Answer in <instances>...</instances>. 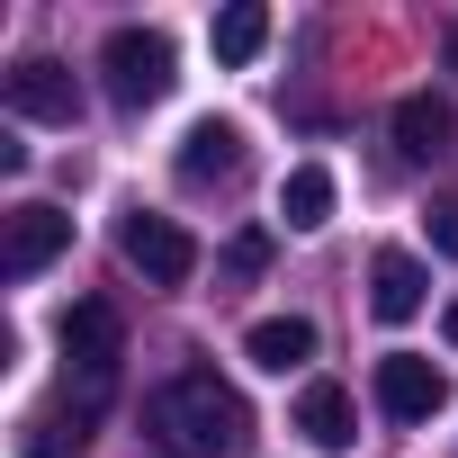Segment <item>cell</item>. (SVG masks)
Masks as SVG:
<instances>
[{
	"label": "cell",
	"mask_w": 458,
	"mask_h": 458,
	"mask_svg": "<svg viewBox=\"0 0 458 458\" xmlns=\"http://www.w3.org/2000/svg\"><path fill=\"white\" fill-rule=\"evenodd\" d=\"M449 72H458V28H449Z\"/></svg>",
	"instance_id": "19"
},
{
	"label": "cell",
	"mask_w": 458,
	"mask_h": 458,
	"mask_svg": "<svg viewBox=\"0 0 458 458\" xmlns=\"http://www.w3.org/2000/svg\"><path fill=\"white\" fill-rule=\"evenodd\" d=\"M297 431H306L315 449H351V440H360V413H351V386L315 377V386L297 395Z\"/></svg>",
	"instance_id": "11"
},
{
	"label": "cell",
	"mask_w": 458,
	"mask_h": 458,
	"mask_svg": "<svg viewBox=\"0 0 458 458\" xmlns=\"http://www.w3.org/2000/svg\"><path fill=\"white\" fill-rule=\"evenodd\" d=\"M144 431H153L162 458H234V449H252V404L207 360H189L171 386L144 395Z\"/></svg>",
	"instance_id": "1"
},
{
	"label": "cell",
	"mask_w": 458,
	"mask_h": 458,
	"mask_svg": "<svg viewBox=\"0 0 458 458\" xmlns=\"http://www.w3.org/2000/svg\"><path fill=\"white\" fill-rule=\"evenodd\" d=\"M270 46V10L261 0H234V10H216V64H252Z\"/></svg>",
	"instance_id": "14"
},
{
	"label": "cell",
	"mask_w": 458,
	"mask_h": 458,
	"mask_svg": "<svg viewBox=\"0 0 458 458\" xmlns=\"http://www.w3.org/2000/svg\"><path fill=\"white\" fill-rule=\"evenodd\" d=\"M243 360L270 369V377H288V369L315 360V324H306V315H261V324L243 333Z\"/></svg>",
	"instance_id": "10"
},
{
	"label": "cell",
	"mask_w": 458,
	"mask_h": 458,
	"mask_svg": "<svg viewBox=\"0 0 458 458\" xmlns=\"http://www.w3.org/2000/svg\"><path fill=\"white\" fill-rule=\"evenodd\" d=\"M261 261H270V234H234L225 243V279H261Z\"/></svg>",
	"instance_id": "16"
},
{
	"label": "cell",
	"mask_w": 458,
	"mask_h": 458,
	"mask_svg": "<svg viewBox=\"0 0 458 458\" xmlns=\"http://www.w3.org/2000/svg\"><path fill=\"white\" fill-rule=\"evenodd\" d=\"M431 252H449V261H458V189H440V198H431Z\"/></svg>",
	"instance_id": "17"
},
{
	"label": "cell",
	"mask_w": 458,
	"mask_h": 458,
	"mask_svg": "<svg viewBox=\"0 0 458 458\" xmlns=\"http://www.w3.org/2000/svg\"><path fill=\"white\" fill-rule=\"evenodd\" d=\"M440 333H449V351H458V297H449V315H440Z\"/></svg>",
	"instance_id": "18"
},
{
	"label": "cell",
	"mask_w": 458,
	"mask_h": 458,
	"mask_svg": "<svg viewBox=\"0 0 458 458\" xmlns=\"http://www.w3.org/2000/svg\"><path fill=\"white\" fill-rule=\"evenodd\" d=\"M279 216H288V234L333 225V171H324V162H297V171L279 180Z\"/></svg>",
	"instance_id": "12"
},
{
	"label": "cell",
	"mask_w": 458,
	"mask_h": 458,
	"mask_svg": "<svg viewBox=\"0 0 458 458\" xmlns=\"http://www.w3.org/2000/svg\"><path fill=\"white\" fill-rule=\"evenodd\" d=\"M395 144H404L413 162H431V153L449 144V99H431V90H404V99H395Z\"/></svg>",
	"instance_id": "13"
},
{
	"label": "cell",
	"mask_w": 458,
	"mask_h": 458,
	"mask_svg": "<svg viewBox=\"0 0 458 458\" xmlns=\"http://www.w3.org/2000/svg\"><path fill=\"white\" fill-rule=\"evenodd\" d=\"M55 342H64V360H72V377H81V422L108 404V386H117V360H126V324H117V306L108 297H81L64 324H55Z\"/></svg>",
	"instance_id": "2"
},
{
	"label": "cell",
	"mask_w": 458,
	"mask_h": 458,
	"mask_svg": "<svg viewBox=\"0 0 458 458\" xmlns=\"http://www.w3.org/2000/svg\"><path fill=\"white\" fill-rule=\"evenodd\" d=\"M440 404H449V377L431 360H413V351H386L377 360V413L386 422H431Z\"/></svg>",
	"instance_id": "6"
},
{
	"label": "cell",
	"mask_w": 458,
	"mask_h": 458,
	"mask_svg": "<svg viewBox=\"0 0 458 458\" xmlns=\"http://www.w3.org/2000/svg\"><path fill=\"white\" fill-rule=\"evenodd\" d=\"M19 458H81V422H64V413H28Z\"/></svg>",
	"instance_id": "15"
},
{
	"label": "cell",
	"mask_w": 458,
	"mask_h": 458,
	"mask_svg": "<svg viewBox=\"0 0 458 458\" xmlns=\"http://www.w3.org/2000/svg\"><path fill=\"white\" fill-rule=\"evenodd\" d=\"M117 252H126V270H144L153 288H189V270H198L189 225H171V216H144V207L117 225Z\"/></svg>",
	"instance_id": "5"
},
{
	"label": "cell",
	"mask_w": 458,
	"mask_h": 458,
	"mask_svg": "<svg viewBox=\"0 0 458 458\" xmlns=\"http://www.w3.org/2000/svg\"><path fill=\"white\" fill-rule=\"evenodd\" d=\"M243 171V126L234 117H198L189 135H180V180L189 189H225Z\"/></svg>",
	"instance_id": "8"
},
{
	"label": "cell",
	"mask_w": 458,
	"mask_h": 458,
	"mask_svg": "<svg viewBox=\"0 0 458 458\" xmlns=\"http://www.w3.org/2000/svg\"><path fill=\"white\" fill-rule=\"evenodd\" d=\"M99 81H108V99L117 108H153V99H171V37L162 28H108V46H99Z\"/></svg>",
	"instance_id": "3"
},
{
	"label": "cell",
	"mask_w": 458,
	"mask_h": 458,
	"mask_svg": "<svg viewBox=\"0 0 458 458\" xmlns=\"http://www.w3.org/2000/svg\"><path fill=\"white\" fill-rule=\"evenodd\" d=\"M422 297H431V279H422L413 252H377V261H369V315H377V324H413Z\"/></svg>",
	"instance_id": "9"
},
{
	"label": "cell",
	"mask_w": 458,
	"mask_h": 458,
	"mask_svg": "<svg viewBox=\"0 0 458 458\" xmlns=\"http://www.w3.org/2000/svg\"><path fill=\"white\" fill-rule=\"evenodd\" d=\"M72 252V216L64 207H46V198H19L10 216H0V270H10L19 288L46 270V261H64Z\"/></svg>",
	"instance_id": "4"
},
{
	"label": "cell",
	"mask_w": 458,
	"mask_h": 458,
	"mask_svg": "<svg viewBox=\"0 0 458 458\" xmlns=\"http://www.w3.org/2000/svg\"><path fill=\"white\" fill-rule=\"evenodd\" d=\"M0 90H10V108H19V117H37V126H72V117H81V81H72L55 55H28Z\"/></svg>",
	"instance_id": "7"
}]
</instances>
